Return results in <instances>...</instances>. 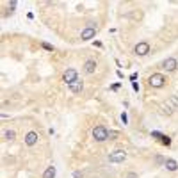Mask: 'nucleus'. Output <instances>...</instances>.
I'll list each match as a JSON object with an SVG mask.
<instances>
[{
  "label": "nucleus",
  "mask_w": 178,
  "mask_h": 178,
  "mask_svg": "<svg viewBox=\"0 0 178 178\" xmlns=\"http://www.w3.org/2000/svg\"><path fill=\"white\" fill-rule=\"evenodd\" d=\"M93 137L96 142H105L109 139V130L105 126H95L93 128Z\"/></svg>",
  "instance_id": "nucleus-1"
},
{
  "label": "nucleus",
  "mask_w": 178,
  "mask_h": 178,
  "mask_svg": "<svg viewBox=\"0 0 178 178\" xmlns=\"http://www.w3.org/2000/svg\"><path fill=\"white\" fill-rule=\"evenodd\" d=\"M160 68L162 70H166V71H176V68H178V61L175 59V57H167V59H164L162 62H160Z\"/></svg>",
  "instance_id": "nucleus-2"
},
{
  "label": "nucleus",
  "mask_w": 178,
  "mask_h": 178,
  "mask_svg": "<svg viewBox=\"0 0 178 178\" xmlns=\"http://www.w3.org/2000/svg\"><path fill=\"white\" fill-rule=\"evenodd\" d=\"M125 160H126V151L125 150H116V151H112L109 155V162H112V164H121Z\"/></svg>",
  "instance_id": "nucleus-3"
},
{
  "label": "nucleus",
  "mask_w": 178,
  "mask_h": 178,
  "mask_svg": "<svg viewBox=\"0 0 178 178\" xmlns=\"http://www.w3.org/2000/svg\"><path fill=\"white\" fill-rule=\"evenodd\" d=\"M95 34H96V27H95V23H91L89 27H86L82 32H80V39L82 41H89L95 38Z\"/></svg>",
  "instance_id": "nucleus-4"
},
{
  "label": "nucleus",
  "mask_w": 178,
  "mask_h": 178,
  "mask_svg": "<svg viewBox=\"0 0 178 178\" xmlns=\"http://www.w3.org/2000/svg\"><path fill=\"white\" fill-rule=\"evenodd\" d=\"M148 82H150L151 87H162V86L166 84V77H164L162 73H153V75L148 79Z\"/></svg>",
  "instance_id": "nucleus-5"
},
{
  "label": "nucleus",
  "mask_w": 178,
  "mask_h": 178,
  "mask_svg": "<svg viewBox=\"0 0 178 178\" xmlns=\"http://www.w3.org/2000/svg\"><path fill=\"white\" fill-rule=\"evenodd\" d=\"M79 79V75H77V70L75 68H68V70H64V73H62V80L70 86L71 82H75V80Z\"/></svg>",
  "instance_id": "nucleus-6"
},
{
  "label": "nucleus",
  "mask_w": 178,
  "mask_h": 178,
  "mask_svg": "<svg viewBox=\"0 0 178 178\" xmlns=\"http://www.w3.org/2000/svg\"><path fill=\"white\" fill-rule=\"evenodd\" d=\"M134 54L136 55H148L150 54V45L146 43V41H141V43H137L136 46H134Z\"/></svg>",
  "instance_id": "nucleus-7"
},
{
  "label": "nucleus",
  "mask_w": 178,
  "mask_h": 178,
  "mask_svg": "<svg viewBox=\"0 0 178 178\" xmlns=\"http://www.w3.org/2000/svg\"><path fill=\"white\" fill-rule=\"evenodd\" d=\"M68 89H70L71 93L79 95V93H82V89H84V84H82V80H80V79H77L75 82H71V84L68 86Z\"/></svg>",
  "instance_id": "nucleus-8"
},
{
  "label": "nucleus",
  "mask_w": 178,
  "mask_h": 178,
  "mask_svg": "<svg viewBox=\"0 0 178 178\" xmlns=\"http://www.w3.org/2000/svg\"><path fill=\"white\" fill-rule=\"evenodd\" d=\"M95 70H96V62L95 61H86L84 62V71L87 73V75H91V73H95Z\"/></svg>",
  "instance_id": "nucleus-9"
},
{
  "label": "nucleus",
  "mask_w": 178,
  "mask_h": 178,
  "mask_svg": "<svg viewBox=\"0 0 178 178\" xmlns=\"http://www.w3.org/2000/svg\"><path fill=\"white\" fill-rule=\"evenodd\" d=\"M38 142V134L36 132H29L27 136H25V144L27 146H34Z\"/></svg>",
  "instance_id": "nucleus-10"
},
{
  "label": "nucleus",
  "mask_w": 178,
  "mask_h": 178,
  "mask_svg": "<svg viewBox=\"0 0 178 178\" xmlns=\"http://www.w3.org/2000/svg\"><path fill=\"white\" fill-rule=\"evenodd\" d=\"M164 166H166L167 171H176L178 169V162L176 160H173V158H167V160L164 162Z\"/></svg>",
  "instance_id": "nucleus-11"
},
{
  "label": "nucleus",
  "mask_w": 178,
  "mask_h": 178,
  "mask_svg": "<svg viewBox=\"0 0 178 178\" xmlns=\"http://www.w3.org/2000/svg\"><path fill=\"white\" fill-rule=\"evenodd\" d=\"M162 112H164V114H167V116H171V114L175 112V107H173V103H171V101H166V103L162 105Z\"/></svg>",
  "instance_id": "nucleus-12"
},
{
  "label": "nucleus",
  "mask_w": 178,
  "mask_h": 178,
  "mask_svg": "<svg viewBox=\"0 0 178 178\" xmlns=\"http://www.w3.org/2000/svg\"><path fill=\"white\" fill-rule=\"evenodd\" d=\"M153 137H158L160 141H162V144H166V146H169V144H171V139L166 137V136H162V134H158V132H153Z\"/></svg>",
  "instance_id": "nucleus-13"
},
{
  "label": "nucleus",
  "mask_w": 178,
  "mask_h": 178,
  "mask_svg": "<svg viewBox=\"0 0 178 178\" xmlns=\"http://www.w3.org/2000/svg\"><path fill=\"white\" fill-rule=\"evenodd\" d=\"M54 176H55V167H54V166L46 167V171L43 173V178H54Z\"/></svg>",
  "instance_id": "nucleus-14"
},
{
  "label": "nucleus",
  "mask_w": 178,
  "mask_h": 178,
  "mask_svg": "<svg viewBox=\"0 0 178 178\" xmlns=\"http://www.w3.org/2000/svg\"><path fill=\"white\" fill-rule=\"evenodd\" d=\"M14 137H16V132H14V130H5V132H4V139H5V141H13Z\"/></svg>",
  "instance_id": "nucleus-15"
},
{
  "label": "nucleus",
  "mask_w": 178,
  "mask_h": 178,
  "mask_svg": "<svg viewBox=\"0 0 178 178\" xmlns=\"http://www.w3.org/2000/svg\"><path fill=\"white\" fill-rule=\"evenodd\" d=\"M169 101H171V103H173V107L176 109V107H178V95H173V96H171V100H169Z\"/></svg>",
  "instance_id": "nucleus-16"
},
{
  "label": "nucleus",
  "mask_w": 178,
  "mask_h": 178,
  "mask_svg": "<svg viewBox=\"0 0 178 178\" xmlns=\"http://www.w3.org/2000/svg\"><path fill=\"white\" fill-rule=\"evenodd\" d=\"M41 46H43L45 50H48V52H54V46H52V45H48V43H41Z\"/></svg>",
  "instance_id": "nucleus-17"
},
{
  "label": "nucleus",
  "mask_w": 178,
  "mask_h": 178,
  "mask_svg": "<svg viewBox=\"0 0 178 178\" xmlns=\"http://www.w3.org/2000/svg\"><path fill=\"white\" fill-rule=\"evenodd\" d=\"M119 134L116 132V130H109V139H116Z\"/></svg>",
  "instance_id": "nucleus-18"
},
{
  "label": "nucleus",
  "mask_w": 178,
  "mask_h": 178,
  "mask_svg": "<svg viewBox=\"0 0 178 178\" xmlns=\"http://www.w3.org/2000/svg\"><path fill=\"white\" fill-rule=\"evenodd\" d=\"M125 178H139V176L136 175V173H128V175H126Z\"/></svg>",
  "instance_id": "nucleus-19"
},
{
  "label": "nucleus",
  "mask_w": 178,
  "mask_h": 178,
  "mask_svg": "<svg viewBox=\"0 0 178 178\" xmlns=\"http://www.w3.org/2000/svg\"><path fill=\"white\" fill-rule=\"evenodd\" d=\"M73 176H75V178H82V173H80V171H75V173H73Z\"/></svg>",
  "instance_id": "nucleus-20"
},
{
  "label": "nucleus",
  "mask_w": 178,
  "mask_h": 178,
  "mask_svg": "<svg viewBox=\"0 0 178 178\" xmlns=\"http://www.w3.org/2000/svg\"><path fill=\"white\" fill-rule=\"evenodd\" d=\"M121 119H123V123L126 125V121H128V118H126V114H121Z\"/></svg>",
  "instance_id": "nucleus-21"
}]
</instances>
